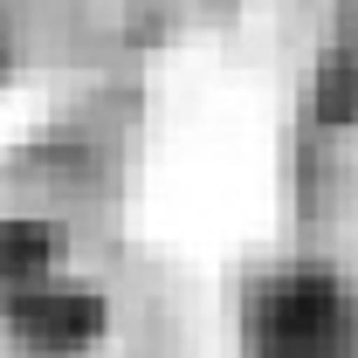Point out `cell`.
<instances>
[{"instance_id": "6da1fadb", "label": "cell", "mask_w": 358, "mask_h": 358, "mask_svg": "<svg viewBox=\"0 0 358 358\" xmlns=\"http://www.w3.org/2000/svg\"><path fill=\"white\" fill-rule=\"evenodd\" d=\"M0 324L42 358H76L103 338L96 289L48 275V241L28 221L0 227Z\"/></svg>"}, {"instance_id": "7a4b0ae2", "label": "cell", "mask_w": 358, "mask_h": 358, "mask_svg": "<svg viewBox=\"0 0 358 358\" xmlns=\"http://www.w3.org/2000/svg\"><path fill=\"white\" fill-rule=\"evenodd\" d=\"M248 358H352V296L324 268H282L248 303Z\"/></svg>"}]
</instances>
